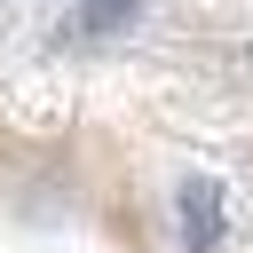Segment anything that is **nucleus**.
Listing matches in <instances>:
<instances>
[{"label": "nucleus", "instance_id": "obj_2", "mask_svg": "<svg viewBox=\"0 0 253 253\" xmlns=\"http://www.w3.org/2000/svg\"><path fill=\"white\" fill-rule=\"evenodd\" d=\"M134 16H142V0H79V32H95V40L126 32Z\"/></svg>", "mask_w": 253, "mask_h": 253}, {"label": "nucleus", "instance_id": "obj_1", "mask_svg": "<svg viewBox=\"0 0 253 253\" xmlns=\"http://www.w3.org/2000/svg\"><path fill=\"white\" fill-rule=\"evenodd\" d=\"M174 229H182V253H213V245L229 237V213H221V182L190 174V182L174 190Z\"/></svg>", "mask_w": 253, "mask_h": 253}]
</instances>
